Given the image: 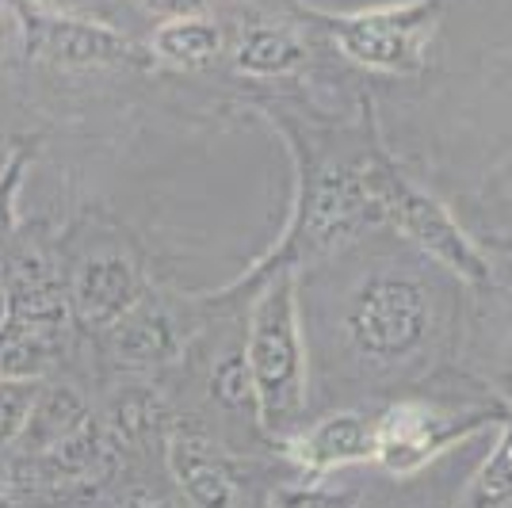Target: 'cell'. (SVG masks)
Listing matches in <instances>:
<instances>
[{"mask_svg":"<svg viewBox=\"0 0 512 508\" xmlns=\"http://www.w3.org/2000/svg\"><path fill=\"white\" fill-rule=\"evenodd\" d=\"M249 386L256 417L268 432H287L306 402V367H302L299 318H295V279H276L256 298L245 348Z\"/></svg>","mask_w":512,"mask_h":508,"instance_id":"6da1fadb","label":"cell"},{"mask_svg":"<svg viewBox=\"0 0 512 508\" xmlns=\"http://www.w3.org/2000/svg\"><path fill=\"white\" fill-rule=\"evenodd\" d=\"M65 325V291L54 268L35 249L4 264V321H0V379H35L54 360Z\"/></svg>","mask_w":512,"mask_h":508,"instance_id":"7a4b0ae2","label":"cell"},{"mask_svg":"<svg viewBox=\"0 0 512 508\" xmlns=\"http://www.w3.org/2000/svg\"><path fill=\"white\" fill-rule=\"evenodd\" d=\"M371 184H375L379 214L390 218L394 226H402L444 268L459 272L463 279H474V283H486L490 279L486 260L478 256V249L467 241V233L451 222V214L436 199H428L425 191L409 188L406 180L390 169V165H383V161H371Z\"/></svg>","mask_w":512,"mask_h":508,"instance_id":"3957f363","label":"cell"},{"mask_svg":"<svg viewBox=\"0 0 512 508\" xmlns=\"http://www.w3.org/2000/svg\"><path fill=\"white\" fill-rule=\"evenodd\" d=\"M428 333V298L417 279L379 276L348 310V337L371 360H402Z\"/></svg>","mask_w":512,"mask_h":508,"instance_id":"277c9868","label":"cell"},{"mask_svg":"<svg viewBox=\"0 0 512 508\" xmlns=\"http://www.w3.org/2000/svg\"><path fill=\"white\" fill-rule=\"evenodd\" d=\"M371 222H383L371 184V161L325 172L302 207V249L306 253L337 249Z\"/></svg>","mask_w":512,"mask_h":508,"instance_id":"5b68a950","label":"cell"},{"mask_svg":"<svg viewBox=\"0 0 512 508\" xmlns=\"http://www.w3.org/2000/svg\"><path fill=\"white\" fill-rule=\"evenodd\" d=\"M432 12H436V4L413 0L402 8L341 16L329 27L356 62L375 65V69H413V65H421V39L432 27Z\"/></svg>","mask_w":512,"mask_h":508,"instance_id":"8992f818","label":"cell"},{"mask_svg":"<svg viewBox=\"0 0 512 508\" xmlns=\"http://www.w3.org/2000/svg\"><path fill=\"white\" fill-rule=\"evenodd\" d=\"M27 50L58 65H107L127 62L134 54V46L119 31L65 16H35L27 23Z\"/></svg>","mask_w":512,"mask_h":508,"instance_id":"52a82bcc","label":"cell"},{"mask_svg":"<svg viewBox=\"0 0 512 508\" xmlns=\"http://www.w3.org/2000/svg\"><path fill=\"white\" fill-rule=\"evenodd\" d=\"M455 432V424L436 417L425 405H398L375 424V459L394 474H409L428 463Z\"/></svg>","mask_w":512,"mask_h":508,"instance_id":"ba28073f","label":"cell"},{"mask_svg":"<svg viewBox=\"0 0 512 508\" xmlns=\"http://www.w3.org/2000/svg\"><path fill=\"white\" fill-rule=\"evenodd\" d=\"M111 466V451H107L104 436L85 424L77 436H69L62 444L46 447V451H35L23 470L27 478H35V486L43 489H77V486H96Z\"/></svg>","mask_w":512,"mask_h":508,"instance_id":"9c48e42d","label":"cell"},{"mask_svg":"<svg viewBox=\"0 0 512 508\" xmlns=\"http://www.w3.org/2000/svg\"><path fill=\"white\" fill-rule=\"evenodd\" d=\"M169 466L176 482L184 489V497L195 508H234L237 486L226 459L199 436H172L169 444Z\"/></svg>","mask_w":512,"mask_h":508,"instance_id":"30bf717a","label":"cell"},{"mask_svg":"<svg viewBox=\"0 0 512 508\" xmlns=\"http://www.w3.org/2000/svg\"><path fill=\"white\" fill-rule=\"evenodd\" d=\"M134 268L123 256H100L88 260L73 287V306L85 325H119L123 314L134 306Z\"/></svg>","mask_w":512,"mask_h":508,"instance_id":"8fae6325","label":"cell"},{"mask_svg":"<svg viewBox=\"0 0 512 508\" xmlns=\"http://www.w3.org/2000/svg\"><path fill=\"white\" fill-rule=\"evenodd\" d=\"M295 459L310 470H333V466L375 459V424H367L360 413H333L318 421L295 444Z\"/></svg>","mask_w":512,"mask_h":508,"instance_id":"7c38bea8","label":"cell"},{"mask_svg":"<svg viewBox=\"0 0 512 508\" xmlns=\"http://www.w3.org/2000/svg\"><path fill=\"white\" fill-rule=\"evenodd\" d=\"M85 424H92V421H88V409H85V402H81V394L69 390V386H50L46 394L35 398V409H31V421L23 428V436L31 440L35 451H46V447L77 436Z\"/></svg>","mask_w":512,"mask_h":508,"instance_id":"4fadbf2b","label":"cell"},{"mask_svg":"<svg viewBox=\"0 0 512 508\" xmlns=\"http://www.w3.org/2000/svg\"><path fill=\"white\" fill-rule=\"evenodd\" d=\"M115 348L127 363H161L176 352V337H172V321L157 310V306H130L119 333H115Z\"/></svg>","mask_w":512,"mask_h":508,"instance_id":"5bb4252c","label":"cell"},{"mask_svg":"<svg viewBox=\"0 0 512 508\" xmlns=\"http://www.w3.org/2000/svg\"><path fill=\"white\" fill-rule=\"evenodd\" d=\"M153 46L161 58L180 65H199L211 62L222 46V35L211 20H199V16H188V20H172L165 23L157 35H153Z\"/></svg>","mask_w":512,"mask_h":508,"instance_id":"9a60e30c","label":"cell"},{"mask_svg":"<svg viewBox=\"0 0 512 508\" xmlns=\"http://www.w3.org/2000/svg\"><path fill=\"white\" fill-rule=\"evenodd\" d=\"M302 50L291 35L272 31V27H256L245 35V43L237 46V65L245 73H287L291 65H299Z\"/></svg>","mask_w":512,"mask_h":508,"instance_id":"2e32d148","label":"cell"},{"mask_svg":"<svg viewBox=\"0 0 512 508\" xmlns=\"http://www.w3.org/2000/svg\"><path fill=\"white\" fill-rule=\"evenodd\" d=\"M467 508H512V424L505 428V436L497 440L490 459L478 470Z\"/></svg>","mask_w":512,"mask_h":508,"instance_id":"e0dca14e","label":"cell"},{"mask_svg":"<svg viewBox=\"0 0 512 508\" xmlns=\"http://www.w3.org/2000/svg\"><path fill=\"white\" fill-rule=\"evenodd\" d=\"M165 421V405L150 390H127L119 402L111 405V428L127 444H146Z\"/></svg>","mask_w":512,"mask_h":508,"instance_id":"ac0fdd59","label":"cell"},{"mask_svg":"<svg viewBox=\"0 0 512 508\" xmlns=\"http://www.w3.org/2000/svg\"><path fill=\"white\" fill-rule=\"evenodd\" d=\"M39 398L35 379H0V447L16 444Z\"/></svg>","mask_w":512,"mask_h":508,"instance_id":"d6986e66","label":"cell"},{"mask_svg":"<svg viewBox=\"0 0 512 508\" xmlns=\"http://www.w3.org/2000/svg\"><path fill=\"white\" fill-rule=\"evenodd\" d=\"M20 180H23V153H16L8 161L4 176H0V245L16 230V191H20Z\"/></svg>","mask_w":512,"mask_h":508,"instance_id":"ffe728a7","label":"cell"},{"mask_svg":"<svg viewBox=\"0 0 512 508\" xmlns=\"http://www.w3.org/2000/svg\"><path fill=\"white\" fill-rule=\"evenodd\" d=\"M272 508H348V501L337 493H325V489L283 486L272 493Z\"/></svg>","mask_w":512,"mask_h":508,"instance_id":"44dd1931","label":"cell"},{"mask_svg":"<svg viewBox=\"0 0 512 508\" xmlns=\"http://www.w3.org/2000/svg\"><path fill=\"white\" fill-rule=\"evenodd\" d=\"M214 386H218V394H222L226 402H241L245 394H253L245 360H241V356H230V360L218 363V367H214Z\"/></svg>","mask_w":512,"mask_h":508,"instance_id":"7402d4cb","label":"cell"},{"mask_svg":"<svg viewBox=\"0 0 512 508\" xmlns=\"http://www.w3.org/2000/svg\"><path fill=\"white\" fill-rule=\"evenodd\" d=\"M150 12H161V16H172V20H188L192 12L203 8V0H142Z\"/></svg>","mask_w":512,"mask_h":508,"instance_id":"603a6c76","label":"cell"},{"mask_svg":"<svg viewBox=\"0 0 512 508\" xmlns=\"http://www.w3.org/2000/svg\"><path fill=\"white\" fill-rule=\"evenodd\" d=\"M127 508H172L169 501H161V497H130Z\"/></svg>","mask_w":512,"mask_h":508,"instance_id":"cb8c5ba5","label":"cell"},{"mask_svg":"<svg viewBox=\"0 0 512 508\" xmlns=\"http://www.w3.org/2000/svg\"><path fill=\"white\" fill-rule=\"evenodd\" d=\"M31 4H39V8H50V12H65L73 0H31Z\"/></svg>","mask_w":512,"mask_h":508,"instance_id":"d4e9b609","label":"cell"},{"mask_svg":"<svg viewBox=\"0 0 512 508\" xmlns=\"http://www.w3.org/2000/svg\"><path fill=\"white\" fill-rule=\"evenodd\" d=\"M8 493H12V482H8L4 474H0V508L8 505Z\"/></svg>","mask_w":512,"mask_h":508,"instance_id":"484cf974","label":"cell"}]
</instances>
